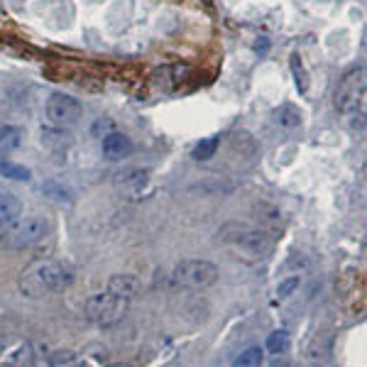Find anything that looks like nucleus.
I'll return each instance as SVG.
<instances>
[{"label": "nucleus", "instance_id": "nucleus-16", "mask_svg": "<svg viewBox=\"0 0 367 367\" xmlns=\"http://www.w3.org/2000/svg\"><path fill=\"white\" fill-rule=\"evenodd\" d=\"M218 145H221V140H218V137H206V140H201L199 145L194 147L191 157H194L196 162H209L211 157H216Z\"/></svg>", "mask_w": 367, "mask_h": 367}, {"label": "nucleus", "instance_id": "nucleus-9", "mask_svg": "<svg viewBox=\"0 0 367 367\" xmlns=\"http://www.w3.org/2000/svg\"><path fill=\"white\" fill-rule=\"evenodd\" d=\"M105 291H110V294L120 296V299H125V301H132L137 294H140V279L132 274H113L108 279Z\"/></svg>", "mask_w": 367, "mask_h": 367}, {"label": "nucleus", "instance_id": "nucleus-13", "mask_svg": "<svg viewBox=\"0 0 367 367\" xmlns=\"http://www.w3.org/2000/svg\"><path fill=\"white\" fill-rule=\"evenodd\" d=\"M42 194L47 196V199L57 201V204H71L74 201V194L69 186H64L62 182H54V179H49V182L42 184Z\"/></svg>", "mask_w": 367, "mask_h": 367}, {"label": "nucleus", "instance_id": "nucleus-4", "mask_svg": "<svg viewBox=\"0 0 367 367\" xmlns=\"http://www.w3.org/2000/svg\"><path fill=\"white\" fill-rule=\"evenodd\" d=\"M130 301L120 299V296L110 294V291H98V294L88 296L86 304H83V313H86L88 321H93L95 326H115L125 318Z\"/></svg>", "mask_w": 367, "mask_h": 367}, {"label": "nucleus", "instance_id": "nucleus-5", "mask_svg": "<svg viewBox=\"0 0 367 367\" xmlns=\"http://www.w3.org/2000/svg\"><path fill=\"white\" fill-rule=\"evenodd\" d=\"M172 279L186 289H209L218 281V267L209 260H184L174 267Z\"/></svg>", "mask_w": 367, "mask_h": 367}, {"label": "nucleus", "instance_id": "nucleus-3", "mask_svg": "<svg viewBox=\"0 0 367 367\" xmlns=\"http://www.w3.org/2000/svg\"><path fill=\"white\" fill-rule=\"evenodd\" d=\"M49 233V221L40 214H30L15 218L3 233V245L10 250H28L32 245L42 243Z\"/></svg>", "mask_w": 367, "mask_h": 367}, {"label": "nucleus", "instance_id": "nucleus-18", "mask_svg": "<svg viewBox=\"0 0 367 367\" xmlns=\"http://www.w3.org/2000/svg\"><path fill=\"white\" fill-rule=\"evenodd\" d=\"M289 333L286 331H274V333H269V338H267V353H272V355H281V353H286L289 350Z\"/></svg>", "mask_w": 367, "mask_h": 367}, {"label": "nucleus", "instance_id": "nucleus-15", "mask_svg": "<svg viewBox=\"0 0 367 367\" xmlns=\"http://www.w3.org/2000/svg\"><path fill=\"white\" fill-rule=\"evenodd\" d=\"M262 358H264V353L260 345H247V348L233 360V367H260L262 365Z\"/></svg>", "mask_w": 367, "mask_h": 367}, {"label": "nucleus", "instance_id": "nucleus-1", "mask_svg": "<svg viewBox=\"0 0 367 367\" xmlns=\"http://www.w3.org/2000/svg\"><path fill=\"white\" fill-rule=\"evenodd\" d=\"M74 281V269L62 260H35L20 272L18 286L28 299H42L47 294L66 289Z\"/></svg>", "mask_w": 367, "mask_h": 367}, {"label": "nucleus", "instance_id": "nucleus-2", "mask_svg": "<svg viewBox=\"0 0 367 367\" xmlns=\"http://www.w3.org/2000/svg\"><path fill=\"white\" fill-rule=\"evenodd\" d=\"M221 240L226 245H231L233 250L243 255V257L250 260H260L269 252L272 247V240L264 231H257L252 226H245V223H226V226L218 231Z\"/></svg>", "mask_w": 367, "mask_h": 367}, {"label": "nucleus", "instance_id": "nucleus-17", "mask_svg": "<svg viewBox=\"0 0 367 367\" xmlns=\"http://www.w3.org/2000/svg\"><path fill=\"white\" fill-rule=\"evenodd\" d=\"M49 363L52 367H88L76 353H71V350H57V353H52Z\"/></svg>", "mask_w": 367, "mask_h": 367}, {"label": "nucleus", "instance_id": "nucleus-12", "mask_svg": "<svg viewBox=\"0 0 367 367\" xmlns=\"http://www.w3.org/2000/svg\"><path fill=\"white\" fill-rule=\"evenodd\" d=\"M20 211H23V204L13 194H0V228L10 226L15 218H20Z\"/></svg>", "mask_w": 367, "mask_h": 367}, {"label": "nucleus", "instance_id": "nucleus-7", "mask_svg": "<svg viewBox=\"0 0 367 367\" xmlns=\"http://www.w3.org/2000/svg\"><path fill=\"white\" fill-rule=\"evenodd\" d=\"M365 95V69H350L343 78H340L336 88V105L343 113H350L353 108H358V100Z\"/></svg>", "mask_w": 367, "mask_h": 367}, {"label": "nucleus", "instance_id": "nucleus-6", "mask_svg": "<svg viewBox=\"0 0 367 367\" xmlns=\"http://www.w3.org/2000/svg\"><path fill=\"white\" fill-rule=\"evenodd\" d=\"M45 113L52 125L69 127V125H74V122H78V118L83 115V105H81V100L74 98V95L57 91L47 98Z\"/></svg>", "mask_w": 367, "mask_h": 367}, {"label": "nucleus", "instance_id": "nucleus-8", "mask_svg": "<svg viewBox=\"0 0 367 367\" xmlns=\"http://www.w3.org/2000/svg\"><path fill=\"white\" fill-rule=\"evenodd\" d=\"M32 358V345L20 336H0V365L3 367H23Z\"/></svg>", "mask_w": 367, "mask_h": 367}, {"label": "nucleus", "instance_id": "nucleus-10", "mask_svg": "<svg viewBox=\"0 0 367 367\" xmlns=\"http://www.w3.org/2000/svg\"><path fill=\"white\" fill-rule=\"evenodd\" d=\"M100 147H103V154L108 159H122L132 152L130 137L122 135V132H108V135L103 137V145Z\"/></svg>", "mask_w": 367, "mask_h": 367}, {"label": "nucleus", "instance_id": "nucleus-14", "mask_svg": "<svg viewBox=\"0 0 367 367\" xmlns=\"http://www.w3.org/2000/svg\"><path fill=\"white\" fill-rule=\"evenodd\" d=\"M0 177L13 179V182H30L32 172L28 167L18 162H10V159H0Z\"/></svg>", "mask_w": 367, "mask_h": 367}, {"label": "nucleus", "instance_id": "nucleus-20", "mask_svg": "<svg viewBox=\"0 0 367 367\" xmlns=\"http://www.w3.org/2000/svg\"><path fill=\"white\" fill-rule=\"evenodd\" d=\"M269 367H291V363H289V360H274V363Z\"/></svg>", "mask_w": 367, "mask_h": 367}, {"label": "nucleus", "instance_id": "nucleus-19", "mask_svg": "<svg viewBox=\"0 0 367 367\" xmlns=\"http://www.w3.org/2000/svg\"><path fill=\"white\" fill-rule=\"evenodd\" d=\"M296 289H299V276H289V279L279 281V286H276V296H279V299H289Z\"/></svg>", "mask_w": 367, "mask_h": 367}, {"label": "nucleus", "instance_id": "nucleus-11", "mask_svg": "<svg viewBox=\"0 0 367 367\" xmlns=\"http://www.w3.org/2000/svg\"><path fill=\"white\" fill-rule=\"evenodd\" d=\"M23 145V130L18 125H0V154H10Z\"/></svg>", "mask_w": 367, "mask_h": 367}]
</instances>
